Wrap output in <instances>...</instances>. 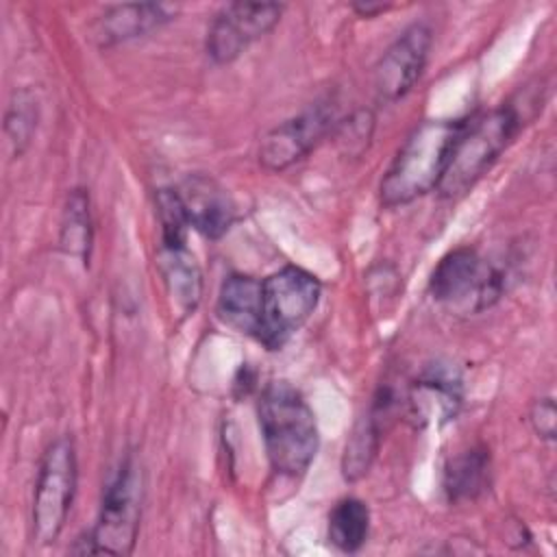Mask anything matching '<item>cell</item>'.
Listing matches in <instances>:
<instances>
[{
    "label": "cell",
    "mask_w": 557,
    "mask_h": 557,
    "mask_svg": "<svg viewBox=\"0 0 557 557\" xmlns=\"http://www.w3.org/2000/svg\"><path fill=\"white\" fill-rule=\"evenodd\" d=\"M431 39V28L416 22L387 46L374 67V89L383 102H396L416 85L426 65Z\"/></svg>",
    "instance_id": "30bf717a"
},
{
    "label": "cell",
    "mask_w": 557,
    "mask_h": 557,
    "mask_svg": "<svg viewBox=\"0 0 557 557\" xmlns=\"http://www.w3.org/2000/svg\"><path fill=\"white\" fill-rule=\"evenodd\" d=\"M335 126V107L329 100L315 102L302 113L276 124L259 144V163L270 172H281L311 152Z\"/></svg>",
    "instance_id": "9c48e42d"
},
{
    "label": "cell",
    "mask_w": 557,
    "mask_h": 557,
    "mask_svg": "<svg viewBox=\"0 0 557 557\" xmlns=\"http://www.w3.org/2000/svg\"><path fill=\"white\" fill-rule=\"evenodd\" d=\"M37 120H39V104L35 96L28 89L15 91L4 115V135L15 157H20L28 148L37 128Z\"/></svg>",
    "instance_id": "ffe728a7"
},
{
    "label": "cell",
    "mask_w": 557,
    "mask_h": 557,
    "mask_svg": "<svg viewBox=\"0 0 557 557\" xmlns=\"http://www.w3.org/2000/svg\"><path fill=\"white\" fill-rule=\"evenodd\" d=\"M159 270L163 276L165 294L172 302V311L178 318L189 315L202 296V274L194 255L187 250V246L161 248Z\"/></svg>",
    "instance_id": "5bb4252c"
},
{
    "label": "cell",
    "mask_w": 557,
    "mask_h": 557,
    "mask_svg": "<svg viewBox=\"0 0 557 557\" xmlns=\"http://www.w3.org/2000/svg\"><path fill=\"white\" fill-rule=\"evenodd\" d=\"M466 120H426L398 148L381 181V202L398 207L437 189Z\"/></svg>",
    "instance_id": "7a4b0ae2"
},
{
    "label": "cell",
    "mask_w": 557,
    "mask_h": 557,
    "mask_svg": "<svg viewBox=\"0 0 557 557\" xmlns=\"http://www.w3.org/2000/svg\"><path fill=\"white\" fill-rule=\"evenodd\" d=\"M490 450L483 444H476L468 450L455 455L444 468V494L450 503L474 500L490 485Z\"/></svg>",
    "instance_id": "2e32d148"
},
{
    "label": "cell",
    "mask_w": 557,
    "mask_h": 557,
    "mask_svg": "<svg viewBox=\"0 0 557 557\" xmlns=\"http://www.w3.org/2000/svg\"><path fill=\"white\" fill-rule=\"evenodd\" d=\"M176 194L187 224L209 239H220L237 218L235 202L228 191L205 174L187 176Z\"/></svg>",
    "instance_id": "8fae6325"
},
{
    "label": "cell",
    "mask_w": 557,
    "mask_h": 557,
    "mask_svg": "<svg viewBox=\"0 0 557 557\" xmlns=\"http://www.w3.org/2000/svg\"><path fill=\"white\" fill-rule=\"evenodd\" d=\"M370 531V509L355 496L342 498L329 513V542L342 553H357Z\"/></svg>",
    "instance_id": "ac0fdd59"
},
{
    "label": "cell",
    "mask_w": 557,
    "mask_h": 557,
    "mask_svg": "<svg viewBox=\"0 0 557 557\" xmlns=\"http://www.w3.org/2000/svg\"><path fill=\"white\" fill-rule=\"evenodd\" d=\"M257 411L270 466L285 476L305 474L318 453L320 435L302 394L285 381H274L263 389Z\"/></svg>",
    "instance_id": "6da1fadb"
},
{
    "label": "cell",
    "mask_w": 557,
    "mask_h": 557,
    "mask_svg": "<svg viewBox=\"0 0 557 557\" xmlns=\"http://www.w3.org/2000/svg\"><path fill=\"white\" fill-rule=\"evenodd\" d=\"M320 292V281L298 265H285L261 278L259 329L255 339L268 350L283 348L315 311Z\"/></svg>",
    "instance_id": "277c9868"
},
{
    "label": "cell",
    "mask_w": 557,
    "mask_h": 557,
    "mask_svg": "<svg viewBox=\"0 0 557 557\" xmlns=\"http://www.w3.org/2000/svg\"><path fill=\"white\" fill-rule=\"evenodd\" d=\"M505 289V274L474 248H455L435 265L429 292L435 302L459 311L481 313Z\"/></svg>",
    "instance_id": "8992f818"
},
{
    "label": "cell",
    "mask_w": 557,
    "mask_h": 557,
    "mask_svg": "<svg viewBox=\"0 0 557 557\" xmlns=\"http://www.w3.org/2000/svg\"><path fill=\"white\" fill-rule=\"evenodd\" d=\"M278 2H231L220 9L207 30V54L215 63L235 61L252 41L268 35L283 15Z\"/></svg>",
    "instance_id": "ba28073f"
},
{
    "label": "cell",
    "mask_w": 557,
    "mask_h": 557,
    "mask_svg": "<svg viewBox=\"0 0 557 557\" xmlns=\"http://www.w3.org/2000/svg\"><path fill=\"white\" fill-rule=\"evenodd\" d=\"M461 405V381L455 372L444 368H433L424 372L411 394H409V407L411 416L420 424L429 422H448L457 416Z\"/></svg>",
    "instance_id": "4fadbf2b"
},
{
    "label": "cell",
    "mask_w": 557,
    "mask_h": 557,
    "mask_svg": "<svg viewBox=\"0 0 557 557\" xmlns=\"http://www.w3.org/2000/svg\"><path fill=\"white\" fill-rule=\"evenodd\" d=\"M261 278L248 274H231L218 294V318L231 329L257 337L259 329Z\"/></svg>",
    "instance_id": "9a60e30c"
},
{
    "label": "cell",
    "mask_w": 557,
    "mask_h": 557,
    "mask_svg": "<svg viewBox=\"0 0 557 557\" xmlns=\"http://www.w3.org/2000/svg\"><path fill=\"white\" fill-rule=\"evenodd\" d=\"M176 7L163 2H126L109 7L94 22L91 37L100 48L117 46L137 37H144L176 15Z\"/></svg>",
    "instance_id": "7c38bea8"
},
{
    "label": "cell",
    "mask_w": 557,
    "mask_h": 557,
    "mask_svg": "<svg viewBox=\"0 0 557 557\" xmlns=\"http://www.w3.org/2000/svg\"><path fill=\"white\" fill-rule=\"evenodd\" d=\"M76 492V453L67 437L48 446L41 457L33 496V540L48 546L59 540Z\"/></svg>",
    "instance_id": "52a82bcc"
},
{
    "label": "cell",
    "mask_w": 557,
    "mask_h": 557,
    "mask_svg": "<svg viewBox=\"0 0 557 557\" xmlns=\"http://www.w3.org/2000/svg\"><path fill=\"white\" fill-rule=\"evenodd\" d=\"M157 213L161 224V248H181L187 242V218L176 189L157 191Z\"/></svg>",
    "instance_id": "44dd1931"
},
{
    "label": "cell",
    "mask_w": 557,
    "mask_h": 557,
    "mask_svg": "<svg viewBox=\"0 0 557 557\" xmlns=\"http://www.w3.org/2000/svg\"><path fill=\"white\" fill-rule=\"evenodd\" d=\"M144 479L141 468L133 455H128L111 483L102 494L100 516L91 533L85 537V546L76 553H107L131 555L139 533Z\"/></svg>",
    "instance_id": "5b68a950"
},
{
    "label": "cell",
    "mask_w": 557,
    "mask_h": 557,
    "mask_svg": "<svg viewBox=\"0 0 557 557\" xmlns=\"http://www.w3.org/2000/svg\"><path fill=\"white\" fill-rule=\"evenodd\" d=\"M389 7L392 4H387V2L385 4L383 2H357V4H352L355 13L361 15V17H374L379 13H385Z\"/></svg>",
    "instance_id": "603a6c76"
},
{
    "label": "cell",
    "mask_w": 557,
    "mask_h": 557,
    "mask_svg": "<svg viewBox=\"0 0 557 557\" xmlns=\"http://www.w3.org/2000/svg\"><path fill=\"white\" fill-rule=\"evenodd\" d=\"M381 437V418L374 411H368V416L355 424L342 459V472L346 481L361 479L376 455Z\"/></svg>",
    "instance_id": "d6986e66"
},
{
    "label": "cell",
    "mask_w": 557,
    "mask_h": 557,
    "mask_svg": "<svg viewBox=\"0 0 557 557\" xmlns=\"http://www.w3.org/2000/svg\"><path fill=\"white\" fill-rule=\"evenodd\" d=\"M91 239H94V228H91L89 196L85 189H72L63 205L59 248L65 255L87 263L91 252Z\"/></svg>",
    "instance_id": "e0dca14e"
},
{
    "label": "cell",
    "mask_w": 557,
    "mask_h": 557,
    "mask_svg": "<svg viewBox=\"0 0 557 557\" xmlns=\"http://www.w3.org/2000/svg\"><path fill=\"white\" fill-rule=\"evenodd\" d=\"M520 111L511 104H503L494 111L466 120L457 135L446 172L437 185L444 198L463 196L509 146L520 131Z\"/></svg>",
    "instance_id": "3957f363"
},
{
    "label": "cell",
    "mask_w": 557,
    "mask_h": 557,
    "mask_svg": "<svg viewBox=\"0 0 557 557\" xmlns=\"http://www.w3.org/2000/svg\"><path fill=\"white\" fill-rule=\"evenodd\" d=\"M531 426L537 433V437L542 440H555V426H557V411H555V403L553 398H540L535 400V405L531 407L529 413Z\"/></svg>",
    "instance_id": "7402d4cb"
}]
</instances>
